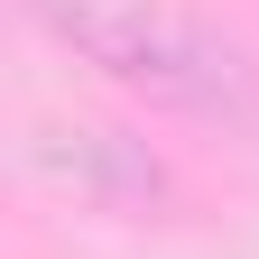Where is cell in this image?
Listing matches in <instances>:
<instances>
[{"instance_id":"obj_1","label":"cell","mask_w":259,"mask_h":259,"mask_svg":"<svg viewBox=\"0 0 259 259\" xmlns=\"http://www.w3.org/2000/svg\"><path fill=\"white\" fill-rule=\"evenodd\" d=\"M56 19L65 47H83L111 83L148 93L167 111H204V120H259V83L250 65L204 37L194 19H176L167 0H37Z\"/></svg>"}]
</instances>
